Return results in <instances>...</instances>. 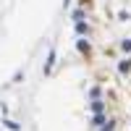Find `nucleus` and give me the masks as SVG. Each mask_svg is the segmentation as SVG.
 Listing matches in <instances>:
<instances>
[{"label": "nucleus", "mask_w": 131, "mask_h": 131, "mask_svg": "<svg viewBox=\"0 0 131 131\" xmlns=\"http://www.w3.org/2000/svg\"><path fill=\"white\" fill-rule=\"evenodd\" d=\"M52 66H55V47H50V55H47V63H45V73L52 71Z\"/></svg>", "instance_id": "obj_1"}, {"label": "nucleus", "mask_w": 131, "mask_h": 131, "mask_svg": "<svg viewBox=\"0 0 131 131\" xmlns=\"http://www.w3.org/2000/svg\"><path fill=\"white\" fill-rule=\"evenodd\" d=\"M118 71H121L123 76H126V73H131V58H123L121 63H118Z\"/></svg>", "instance_id": "obj_2"}, {"label": "nucleus", "mask_w": 131, "mask_h": 131, "mask_svg": "<svg viewBox=\"0 0 131 131\" xmlns=\"http://www.w3.org/2000/svg\"><path fill=\"white\" fill-rule=\"evenodd\" d=\"M3 126H8L10 131H21V126H18L16 121H10V118H3Z\"/></svg>", "instance_id": "obj_3"}, {"label": "nucleus", "mask_w": 131, "mask_h": 131, "mask_svg": "<svg viewBox=\"0 0 131 131\" xmlns=\"http://www.w3.org/2000/svg\"><path fill=\"white\" fill-rule=\"evenodd\" d=\"M76 34H89V26H86L84 21H81V24H76Z\"/></svg>", "instance_id": "obj_4"}, {"label": "nucleus", "mask_w": 131, "mask_h": 131, "mask_svg": "<svg viewBox=\"0 0 131 131\" xmlns=\"http://www.w3.org/2000/svg\"><path fill=\"white\" fill-rule=\"evenodd\" d=\"M89 107H92V110H94V113H100V110H102V107H105V105H102V102H100V100H94V102H92V105H89Z\"/></svg>", "instance_id": "obj_5"}, {"label": "nucleus", "mask_w": 131, "mask_h": 131, "mask_svg": "<svg viewBox=\"0 0 131 131\" xmlns=\"http://www.w3.org/2000/svg\"><path fill=\"white\" fill-rule=\"evenodd\" d=\"M121 50H123V52H131V39H123V42H121Z\"/></svg>", "instance_id": "obj_6"}, {"label": "nucleus", "mask_w": 131, "mask_h": 131, "mask_svg": "<svg viewBox=\"0 0 131 131\" xmlns=\"http://www.w3.org/2000/svg\"><path fill=\"white\" fill-rule=\"evenodd\" d=\"M79 50H81V52H89V42H84V39H79Z\"/></svg>", "instance_id": "obj_7"}, {"label": "nucleus", "mask_w": 131, "mask_h": 131, "mask_svg": "<svg viewBox=\"0 0 131 131\" xmlns=\"http://www.w3.org/2000/svg\"><path fill=\"white\" fill-rule=\"evenodd\" d=\"M63 5H66V8H68V5H71V0H63Z\"/></svg>", "instance_id": "obj_8"}]
</instances>
